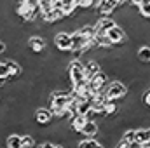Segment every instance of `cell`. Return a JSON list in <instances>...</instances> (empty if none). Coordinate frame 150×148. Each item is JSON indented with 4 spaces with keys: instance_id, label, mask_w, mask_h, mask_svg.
Listing matches in <instances>:
<instances>
[{
    "instance_id": "1",
    "label": "cell",
    "mask_w": 150,
    "mask_h": 148,
    "mask_svg": "<svg viewBox=\"0 0 150 148\" xmlns=\"http://www.w3.org/2000/svg\"><path fill=\"white\" fill-rule=\"evenodd\" d=\"M67 73H68V78L72 82V87H80V85L87 84L86 72H84V63L79 58H72L70 59V63L67 66Z\"/></svg>"
},
{
    "instance_id": "2",
    "label": "cell",
    "mask_w": 150,
    "mask_h": 148,
    "mask_svg": "<svg viewBox=\"0 0 150 148\" xmlns=\"http://www.w3.org/2000/svg\"><path fill=\"white\" fill-rule=\"evenodd\" d=\"M129 92V87L120 80V78H112L107 87H105V96L108 99H115V101H122Z\"/></svg>"
},
{
    "instance_id": "3",
    "label": "cell",
    "mask_w": 150,
    "mask_h": 148,
    "mask_svg": "<svg viewBox=\"0 0 150 148\" xmlns=\"http://www.w3.org/2000/svg\"><path fill=\"white\" fill-rule=\"evenodd\" d=\"M89 49H91V38L84 35L80 30H74L72 32V54L75 58H79L82 51H89Z\"/></svg>"
},
{
    "instance_id": "4",
    "label": "cell",
    "mask_w": 150,
    "mask_h": 148,
    "mask_svg": "<svg viewBox=\"0 0 150 148\" xmlns=\"http://www.w3.org/2000/svg\"><path fill=\"white\" fill-rule=\"evenodd\" d=\"M52 42H54V47L58 52H70L72 51V33L67 30L56 32L52 37Z\"/></svg>"
},
{
    "instance_id": "5",
    "label": "cell",
    "mask_w": 150,
    "mask_h": 148,
    "mask_svg": "<svg viewBox=\"0 0 150 148\" xmlns=\"http://www.w3.org/2000/svg\"><path fill=\"white\" fill-rule=\"evenodd\" d=\"M108 78H110V75L107 73L105 70H100V72L94 75V77H91V78L87 80V82H89V89H91V92H93V94H96V92L105 91L107 84L110 82Z\"/></svg>"
},
{
    "instance_id": "6",
    "label": "cell",
    "mask_w": 150,
    "mask_h": 148,
    "mask_svg": "<svg viewBox=\"0 0 150 148\" xmlns=\"http://www.w3.org/2000/svg\"><path fill=\"white\" fill-rule=\"evenodd\" d=\"M33 118H35V122L40 127H49L52 124V120H54V113L49 106H37Z\"/></svg>"
},
{
    "instance_id": "7",
    "label": "cell",
    "mask_w": 150,
    "mask_h": 148,
    "mask_svg": "<svg viewBox=\"0 0 150 148\" xmlns=\"http://www.w3.org/2000/svg\"><path fill=\"white\" fill-rule=\"evenodd\" d=\"M28 49L32 52H35V54H44L49 49V45H47L45 38L42 37L40 33H32L28 37Z\"/></svg>"
},
{
    "instance_id": "8",
    "label": "cell",
    "mask_w": 150,
    "mask_h": 148,
    "mask_svg": "<svg viewBox=\"0 0 150 148\" xmlns=\"http://www.w3.org/2000/svg\"><path fill=\"white\" fill-rule=\"evenodd\" d=\"M107 37L112 40L113 45H124V44L127 42V33H126V30H124L120 25L112 26V28L107 32Z\"/></svg>"
},
{
    "instance_id": "9",
    "label": "cell",
    "mask_w": 150,
    "mask_h": 148,
    "mask_svg": "<svg viewBox=\"0 0 150 148\" xmlns=\"http://www.w3.org/2000/svg\"><path fill=\"white\" fill-rule=\"evenodd\" d=\"M119 7V4L115 0H98L96 2V7H94V12L101 18V16H112L113 11Z\"/></svg>"
},
{
    "instance_id": "10",
    "label": "cell",
    "mask_w": 150,
    "mask_h": 148,
    "mask_svg": "<svg viewBox=\"0 0 150 148\" xmlns=\"http://www.w3.org/2000/svg\"><path fill=\"white\" fill-rule=\"evenodd\" d=\"M117 25V21L110 18V16H101V18H98L96 19V23H94V26H96V33H101V35H105L112 26Z\"/></svg>"
},
{
    "instance_id": "11",
    "label": "cell",
    "mask_w": 150,
    "mask_h": 148,
    "mask_svg": "<svg viewBox=\"0 0 150 148\" xmlns=\"http://www.w3.org/2000/svg\"><path fill=\"white\" fill-rule=\"evenodd\" d=\"M98 132H100V125H98V120H94V118H87V122L80 129V134L84 138H94Z\"/></svg>"
},
{
    "instance_id": "12",
    "label": "cell",
    "mask_w": 150,
    "mask_h": 148,
    "mask_svg": "<svg viewBox=\"0 0 150 148\" xmlns=\"http://www.w3.org/2000/svg\"><path fill=\"white\" fill-rule=\"evenodd\" d=\"M82 63H84V72H86V78H87V80H89L91 77H94V75L101 70V65H100L94 58H89V59H86V61H82Z\"/></svg>"
},
{
    "instance_id": "13",
    "label": "cell",
    "mask_w": 150,
    "mask_h": 148,
    "mask_svg": "<svg viewBox=\"0 0 150 148\" xmlns=\"http://www.w3.org/2000/svg\"><path fill=\"white\" fill-rule=\"evenodd\" d=\"M150 141V127H140V129H134V145L140 147L143 143Z\"/></svg>"
},
{
    "instance_id": "14",
    "label": "cell",
    "mask_w": 150,
    "mask_h": 148,
    "mask_svg": "<svg viewBox=\"0 0 150 148\" xmlns=\"http://www.w3.org/2000/svg\"><path fill=\"white\" fill-rule=\"evenodd\" d=\"M86 122H87V117H84V115H80V113H77V115H74V117L68 118V125H70V129H72L74 132H80V129L84 127Z\"/></svg>"
},
{
    "instance_id": "15",
    "label": "cell",
    "mask_w": 150,
    "mask_h": 148,
    "mask_svg": "<svg viewBox=\"0 0 150 148\" xmlns=\"http://www.w3.org/2000/svg\"><path fill=\"white\" fill-rule=\"evenodd\" d=\"M136 59L140 61V63H143V65H147L150 63V45L149 44H143V45H140L138 49H136Z\"/></svg>"
},
{
    "instance_id": "16",
    "label": "cell",
    "mask_w": 150,
    "mask_h": 148,
    "mask_svg": "<svg viewBox=\"0 0 150 148\" xmlns=\"http://www.w3.org/2000/svg\"><path fill=\"white\" fill-rule=\"evenodd\" d=\"M77 148H107L103 143H100L94 138H84L82 141L77 143Z\"/></svg>"
},
{
    "instance_id": "17",
    "label": "cell",
    "mask_w": 150,
    "mask_h": 148,
    "mask_svg": "<svg viewBox=\"0 0 150 148\" xmlns=\"http://www.w3.org/2000/svg\"><path fill=\"white\" fill-rule=\"evenodd\" d=\"M7 66H9V72H11V77H18V75L23 73V66L19 65V61L16 59H5Z\"/></svg>"
},
{
    "instance_id": "18",
    "label": "cell",
    "mask_w": 150,
    "mask_h": 148,
    "mask_svg": "<svg viewBox=\"0 0 150 148\" xmlns=\"http://www.w3.org/2000/svg\"><path fill=\"white\" fill-rule=\"evenodd\" d=\"M63 12L67 18H72L77 11V0H63Z\"/></svg>"
},
{
    "instance_id": "19",
    "label": "cell",
    "mask_w": 150,
    "mask_h": 148,
    "mask_svg": "<svg viewBox=\"0 0 150 148\" xmlns=\"http://www.w3.org/2000/svg\"><path fill=\"white\" fill-rule=\"evenodd\" d=\"M35 145H37V140L33 134L30 132L21 134V148H35Z\"/></svg>"
},
{
    "instance_id": "20",
    "label": "cell",
    "mask_w": 150,
    "mask_h": 148,
    "mask_svg": "<svg viewBox=\"0 0 150 148\" xmlns=\"http://www.w3.org/2000/svg\"><path fill=\"white\" fill-rule=\"evenodd\" d=\"M79 30H80L84 35H87L89 38H93L94 35H96V26H94V23H84Z\"/></svg>"
},
{
    "instance_id": "21",
    "label": "cell",
    "mask_w": 150,
    "mask_h": 148,
    "mask_svg": "<svg viewBox=\"0 0 150 148\" xmlns=\"http://www.w3.org/2000/svg\"><path fill=\"white\" fill-rule=\"evenodd\" d=\"M120 140L134 147V129H124V131H122V136H120Z\"/></svg>"
},
{
    "instance_id": "22",
    "label": "cell",
    "mask_w": 150,
    "mask_h": 148,
    "mask_svg": "<svg viewBox=\"0 0 150 148\" xmlns=\"http://www.w3.org/2000/svg\"><path fill=\"white\" fill-rule=\"evenodd\" d=\"M138 14H140L142 18H145V19H150V2L138 5Z\"/></svg>"
},
{
    "instance_id": "23",
    "label": "cell",
    "mask_w": 150,
    "mask_h": 148,
    "mask_svg": "<svg viewBox=\"0 0 150 148\" xmlns=\"http://www.w3.org/2000/svg\"><path fill=\"white\" fill-rule=\"evenodd\" d=\"M38 7L40 12H49L52 9V0H38Z\"/></svg>"
},
{
    "instance_id": "24",
    "label": "cell",
    "mask_w": 150,
    "mask_h": 148,
    "mask_svg": "<svg viewBox=\"0 0 150 148\" xmlns=\"http://www.w3.org/2000/svg\"><path fill=\"white\" fill-rule=\"evenodd\" d=\"M142 105L147 106V108L150 110V87L142 91Z\"/></svg>"
},
{
    "instance_id": "25",
    "label": "cell",
    "mask_w": 150,
    "mask_h": 148,
    "mask_svg": "<svg viewBox=\"0 0 150 148\" xmlns=\"http://www.w3.org/2000/svg\"><path fill=\"white\" fill-rule=\"evenodd\" d=\"M94 5V0H77V9H91Z\"/></svg>"
},
{
    "instance_id": "26",
    "label": "cell",
    "mask_w": 150,
    "mask_h": 148,
    "mask_svg": "<svg viewBox=\"0 0 150 148\" xmlns=\"http://www.w3.org/2000/svg\"><path fill=\"white\" fill-rule=\"evenodd\" d=\"M9 49V45H7V42L5 40H0V56L2 54H5V51Z\"/></svg>"
},
{
    "instance_id": "27",
    "label": "cell",
    "mask_w": 150,
    "mask_h": 148,
    "mask_svg": "<svg viewBox=\"0 0 150 148\" xmlns=\"http://www.w3.org/2000/svg\"><path fill=\"white\" fill-rule=\"evenodd\" d=\"M38 148H54V143H51V141H44V143H40Z\"/></svg>"
},
{
    "instance_id": "28",
    "label": "cell",
    "mask_w": 150,
    "mask_h": 148,
    "mask_svg": "<svg viewBox=\"0 0 150 148\" xmlns=\"http://www.w3.org/2000/svg\"><path fill=\"white\" fill-rule=\"evenodd\" d=\"M138 148H150V141H147V143H143V145H140Z\"/></svg>"
}]
</instances>
